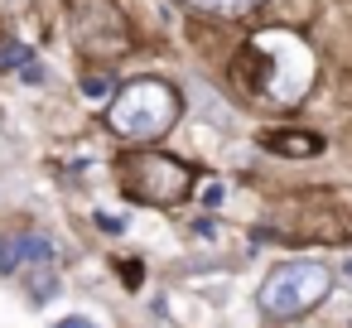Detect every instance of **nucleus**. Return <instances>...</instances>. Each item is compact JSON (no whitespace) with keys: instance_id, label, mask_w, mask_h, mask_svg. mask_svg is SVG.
Wrapping results in <instances>:
<instances>
[{"instance_id":"obj_1","label":"nucleus","mask_w":352,"mask_h":328,"mask_svg":"<svg viewBox=\"0 0 352 328\" xmlns=\"http://www.w3.org/2000/svg\"><path fill=\"white\" fill-rule=\"evenodd\" d=\"M179 111H184V102H179V92H174L169 83H160V78H131V83L111 97L107 121H111V131L126 135V140H160V135L174 131Z\"/></svg>"},{"instance_id":"obj_2","label":"nucleus","mask_w":352,"mask_h":328,"mask_svg":"<svg viewBox=\"0 0 352 328\" xmlns=\"http://www.w3.org/2000/svg\"><path fill=\"white\" fill-rule=\"evenodd\" d=\"M328 289H333L328 265H318V261H285V265H275V270L265 275V285H261V309H265L270 318H299V314H309L314 304H323Z\"/></svg>"},{"instance_id":"obj_3","label":"nucleus","mask_w":352,"mask_h":328,"mask_svg":"<svg viewBox=\"0 0 352 328\" xmlns=\"http://www.w3.org/2000/svg\"><path fill=\"white\" fill-rule=\"evenodd\" d=\"M121 184L140 203H179L188 193V169L179 160H164V155H131L121 164Z\"/></svg>"},{"instance_id":"obj_4","label":"nucleus","mask_w":352,"mask_h":328,"mask_svg":"<svg viewBox=\"0 0 352 328\" xmlns=\"http://www.w3.org/2000/svg\"><path fill=\"white\" fill-rule=\"evenodd\" d=\"M265 150L289 155V160H314V155H323V140L309 131H280V135H265Z\"/></svg>"},{"instance_id":"obj_5","label":"nucleus","mask_w":352,"mask_h":328,"mask_svg":"<svg viewBox=\"0 0 352 328\" xmlns=\"http://www.w3.org/2000/svg\"><path fill=\"white\" fill-rule=\"evenodd\" d=\"M10 241H15V256L30 261V265H49V261H54V241H49L44 232H20V237H10Z\"/></svg>"},{"instance_id":"obj_6","label":"nucleus","mask_w":352,"mask_h":328,"mask_svg":"<svg viewBox=\"0 0 352 328\" xmlns=\"http://www.w3.org/2000/svg\"><path fill=\"white\" fill-rule=\"evenodd\" d=\"M34 54L25 49V44H0V73H10V68H25Z\"/></svg>"},{"instance_id":"obj_7","label":"nucleus","mask_w":352,"mask_h":328,"mask_svg":"<svg viewBox=\"0 0 352 328\" xmlns=\"http://www.w3.org/2000/svg\"><path fill=\"white\" fill-rule=\"evenodd\" d=\"M20 270V256H15V241L0 237V275H15Z\"/></svg>"},{"instance_id":"obj_8","label":"nucleus","mask_w":352,"mask_h":328,"mask_svg":"<svg viewBox=\"0 0 352 328\" xmlns=\"http://www.w3.org/2000/svg\"><path fill=\"white\" fill-rule=\"evenodd\" d=\"M198 6L222 10V15H241V10H251V6H256V0H198Z\"/></svg>"},{"instance_id":"obj_9","label":"nucleus","mask_w":352,"mask_h":328,"mask_svg":"<svg viewBox=\"0 0 352 328\" xmlns=\"http://www.w3.org/2000/svg\"><path fill=\"white\" fill-rule=\"evenodd\" d=\"M97 227L116 237V232H126V217H116V212H97Z\"/></svg>"},{"instance_id":"obj_10","label":"nucleus","mask_w":352,"mask_h":328,"mask_svg":"<svg viewBox=\"0 0 352 328\" xmlns=\"http://www.w3.org/2000/svg\"><path fill=\"white\" fill-rule=\"evenodd\" d=\"M82 92H87V97H107L111 83H107V78H82Z\"/></svg>"},{"instance_id":"obj_11","label":"nucleus","mask_w":352,"mask_h":328,"mask_svg":"<svg viewBox=\"0 0 352 328\" xmlns=\"http://www.w3.org/2000/svg\"><path fill=\"white\" fill-rule=\"evenodd\" d=\"M54 328H97V323H92L87 314H68V318H58Z\"/></svg>"},{"instance_id":"obj_12","label":"nucleus","mask_w":352,"mask_h":328,"mask_svg":"<svg viewBox=\"0 0 352 328\" xmlns=\"http://www.w3.org/2000/svg\"><path fill=\"white\" fill-rule=\"evenodd\" d=\"M20 73H25V83H44V68H39V58H30Z\"/></svg>"},{"instance_id":"obj_13","label":"nucleus","mask_w":352,"mask_h":328,"mask_svg":"<svg viewBox=\"0 0 352 328\" xmlns=\"http://www.w3.org/2000/svg\"><path fill=\"white\" fill-rule=\"evenodd\" d=\"M347 270H352V261H347Z\"/></svg>"}]
</instances>
